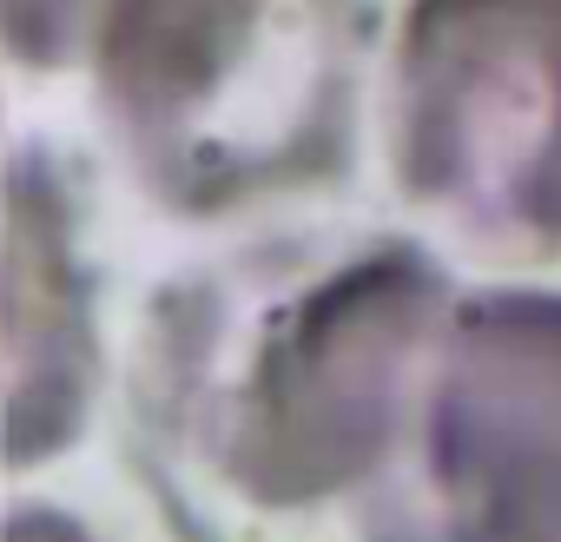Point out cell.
I'll list each match as a JSON object with an SVG mask.
<instances>
[{
    "label": "cell",
    "instance_id": "obj_1",
    "mask_svg": "<svg viewBox=\"0 0 561 542\" xmlns=\"http://www.w3.org/2000/svg\"><path fill=\"white\" fill-rule=\"evenodd\" d=\"M449 318L443 264L410 238L351 251H244L152 298L139 351L146 424L192 430L264 503L364 483L403 443Z\"/></svg>",
    "mask_w": 561,
    "mask_h": 542
},
{
    "label": "cell",
    "instance_id": "obj_2",
    "mask_svg": "<svg viewBox=\"0 0 561 542\" xmlns=\"http://www.w3.org/2000/svg\"><path fill=\"white\" fill-rule=\"evenodd\" d=\"M370 47V0H93L80 67L146 199L225 218L351 166Z\"/></svg>",
    "mask_w": 561,
    "mask_h": 542
},
{
    "label": "cell",
    "instance_id": "obj_3",
    "mask_svg": "<svg viewBox=\"0 0 561 542\" xmlns=\"http://www.w3.org/2000/svg\"><path fill=\"white\" fill-rule=\"evenodd\" d=\"M397 192L495 264H561V0H403Z\"/></svg>",
    "mask_w": 561,
    "mask_h": 542
},
{
    "label": "cell",
    "instance_id": "obj_4",
    "mask_svg": "<svg viewBox=\"0 0 561 542\" xmlns=\"http://www.w3.org/2000/svg\"><path fill=\"white\" fill-rule=\"evenodd\" d=\"M410 430L449 542H561V292L449 298Z\"/></svg>",
    "mask_w": 561,
    "mask_h": 542
},
{
    "label": "cell",
    "instance_id": "obj_5",
    "mask_svg": "<svg viewBox=\"0 0 561 542\" xmlns=\"http://www.w3.org/2000/svg\"><path fill=\"white\" fill-rule=\"evenodd\" d=\"M80 225V166L47 139H21L0 172V463L14 476L73 450L100 404L106 351Z\"/></svg>",
    "mask_w": 561,
    "mask_h": 542
},
{
    "label": "cell",
    "instance_id": "obj_6",
    "mask_svg": "<svg viewBox=\"0 0 561 542\" xmlns=\"http://www.w3.org/2000/svg\"><path fill=\"white\" fill-rule=\"evenodd\" d=\"M93 0H0L8 54L27 74H80Z\"/></svg>",
    "mask_w": 561,
    "mask_h": 542
},
{
    "label": "cell",
    "instance_id": "obj_7",
    "mask_svg": "<svg viewBox=\"0 0 561 542\" xmlns=\"http://www.w3.org/2000/svg\"><path fill=\"white\" fill-rule=\"evenodd\" d=\"M8 67H14V54H8V27H0V126H8Z\"/></svg>",
    "mask_w": 561,
    "mask_h": 542
},
{
    "label": "cell",
    "instance_id": "obj_8",
    "mask_svg": "<svg viewBox=\"0 0 561 542\" xmlns=\"http://www.w3.org/2000/svg\"><path fill=\"white\" fill-rule=\"evenodd\" d=\"M0 384H8V364H0Z\"/></svg>",
    "mask_w": 561,
    "mask_h": 542
}]
</instances>
